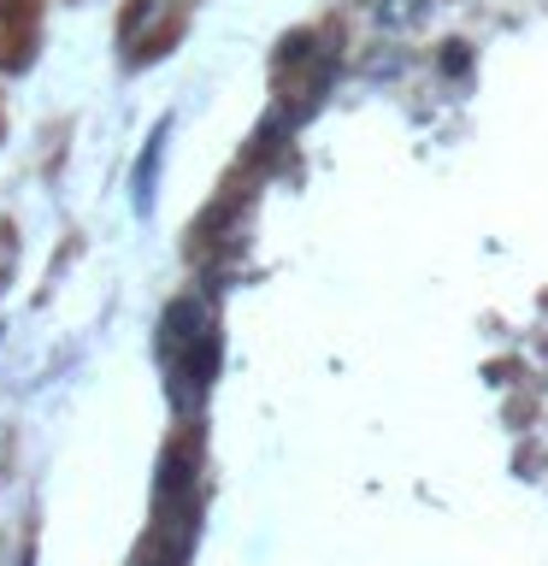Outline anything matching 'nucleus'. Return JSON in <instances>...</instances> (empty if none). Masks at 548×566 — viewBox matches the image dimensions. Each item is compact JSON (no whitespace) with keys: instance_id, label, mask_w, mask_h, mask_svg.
Segmentation results:
<instances>
[{"instance_id":"1","label":"nucleus","mask_w":548,"mask_h":566,"mask_svg":"<svg viewBox=\"0 0 548 566\" xmlns=\"http://www.w3.org/2000/svg\"><path fill=\"white\" fill-rule=\"evenodd\" d=\"M166 136H171V118L159 124L154 142H148V154L136 159V212H141V219L154 212V184H159V159H166Z\"/></svg>"},{"instance_id":"2","label":"nucleus","mask_w":548,"mask_h":566,"mask_svg":"<svg viewBox=\"0 0 548 566\" xmlns=\"http://www.w3.org/2000/svg\"><path fill=\"white\" fill-rule=\"evenodd\" d=\"M424 12H431V0H371V18H378L383 30H407V24H419Z\"/></svg>"},{"instance_id":"3","label":"nucleus","mask_w":548,"mask_h":566,"mask_svg":"<svg viewBox=\"0 0 548 566\" xmlns=\"http://www.w3.org/2000/svg\"><path fill=\"white\" fill-rule=\"evenodd\" d=\"M442 71H449V77L472 71V48H466V42H449V48H442Z\"/></svg>"}]
</instances>
